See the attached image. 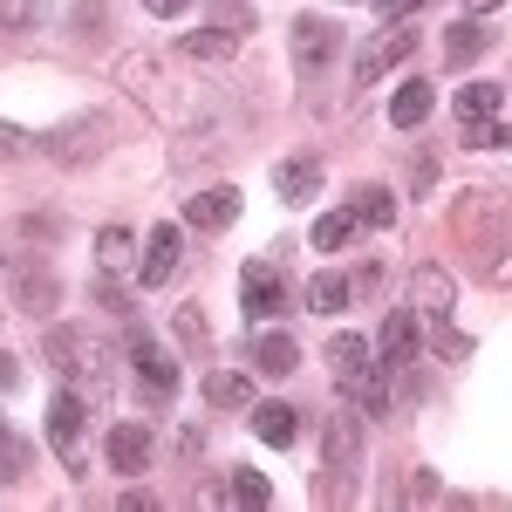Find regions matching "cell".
Here are the masks:
<instances>
[{
	"mask_svg": "<svg viewBox=\"0 0 512 512\" xmlns=\"http://www.w3.org/2000/svg\"><path fill=\"white\" fill-rule=\"evenodd\" d=\"M117 82L164 123V130H205L219 117L212 82H198L192 69H178V55H123Z\"/></svg>",
	"mask_w": 512,
	"mask_h": 512,
	"instance_id": "cell-1",
	"label": "cell"
},
{
	"mask_svg": "<svg viewBox=\"0 0 512 512\" xmlns=\"http://www.w3.org/2000/svg\"><path fill=\"white\" fill-rule=\"evenodd\" d=\"M451 233L465 253H478V280L492 287H512V198L506 192H465L458 212H451Z\"/></svg>",
	"mask_w": 512,
	"mask_h": 512,
	"instance_id": "cell-2",
	"label": "cell"
},
{
	"mask_svg": "<svg viewBox=\"0 0 512 512\" xmlns=\"http://www.w3.org/2000/svg\"><path fill=\"white\" fill-rule=\"evenodd\" d=\"M48 362H55L89 403H103V396L117 390V349H110L103 335H89V328H48Z\"/></svg>",
	"mask_w": 512,
	"mask_h": 512,
	"instance_id": "cell-3",
	"label": "cell"
},
{
	"mask_svg": "<svg viewBox=\"0 0 512 512\" xmlns=\"http://www.w3.org/2000/svg\"><path fill=\"white\" fill-rule=\"evenodd\" d=\"M82 437H89V396L82 390H62L48 403V444H55V458L82 472Z\"/></svg>",
	"mask_w": 512,
	"mask_h": 512,
	"instance_id": "cell-4",
	"label": "cell"
},
{
	"mask_svg": "<svg viewBox=\"0 0 512 512\" xmlns=\"http://www.w3.org/2000/svg\"><path fill=\"white\" fill-rule=\"evenodd\" d=\"M328 62H342V28L321 21V14H301L294 21V69L301 76H321Z\"/></svg>",
	"mask_w": 512,
	"mask_h": 512,
	"instance_id": "cell-5",
	"label": "cell"
},
{
	"mask_svg": "<svg viewBox=\"0 0 512 512\" xmlns=\"http://www.w3.org/2000/svg\"><path fill=\"white\" fill-rule=\"evenodd\" d=\"M239 294H246V315L253 321L287 315V274H280L274 260H253V267L239 274Z\"/></svg>",
	"mask_w": 512,
	"mask_h": 512,
	"instance_id": "cell-6",
	"label": "cell"
},
{
	"mask_svg": "<svg viewBox=\"0 0 512 512\" xmlns=\"http://www.w3.org/2000/svg\"><path fill=\"white\" fill-rule=\"evenodd\" d=\"M178 260H185V233H178V226H158V233L144 239L137 280H144V287H171V280H178Z\"/></svg>",
	"mask_w": 512,
	"mask_h": 512,
	"instance_id": "cell-7",
	"label": "cell"
},
{
	"mask_svg": "<svg viewBox=\"0 0 512 512\" xmlns=\"http://www.w3.org/2000/svg\"><path fill=\"white\" fill-rule=\"evenodd\" d=\"M48 151H55L62 164H89V158H103V151H110V123H103V117L62 123V130L48 137Z\"/></svg>",
	"mask_w": 512,
	"mask_h": 512,
	"instance_id": "cell-8",
	"label": "cell"
},
{
	"mask_svg": "<svg viewBox=\"0 0 512 512\" xmlns=\"http://www.w3.org/2000/svg\"><path fill=\"white\" fill-rule=\"evenodd\" d=\"M355 465H362V417L335 410V417H328V472H342V492H349Z\"/></svg>",
	"mask_w": 512,
	"mask_h": 512,
	"instance_id": "cell-9",
	"label": "cell"
},
{
	"mask_svg": "<svg viewBox=\"0 0 512 512\" xmlns=\"http://www.w3.org/2000/svg\"><path fill=\"white\" fill-rule=\"evenodd\" d=\"M410 55H417V35H410L403 21H390V28H383V41H376V48H369V55L355 62V82H376L383 69H396V62H410Z\"/></svg>",
	"mask_w": 512,
	"mask_h": 512,
	"instance_id": "cell-10",
	"label": "cell"
},
{
	"mask_svg": "<svg viewBox=\"0 0 512 512\" xmlns=\"http://www.w3.org/2000/svg\"><path fill=\"white\" fill-rule=\"evenodd\" d=\"M185 219H192L198 233H226L239 219V185H212V192H198L192 205H185Z\"/></svg>",
	"mask_w": 512,
	"mask_h": 512,
	"instance_id": "cell-11",
	"label": "cell"
},
{
	"mask_svg": "<svg viewBox=\"0 0 512 512\" xmlns=\"http://www.w3.org/2000/svg\"><path fill=\"white\" fill-rule=\"evenodd\" d=\"M451 301H458L451 274H444V267H417V280H410V308L431 315V321H451Z\"/></svg>",
	"mask_w": 512,
	"mask_h": 512,
	"instance_id": "cell-12",
	"label": "cell"
},
{
	"mask_svg": "<svg viewBox=\"0 0 512 512\" xmlns=\"http://www.w3.org/2000/svg\"><path fill=\"white\" fill-rule=\"evenodd\" d=\"M130 369H137V376H144V383H151L158 396L171 390V383H178V355L158 349L151 335H130Z\"/></svg>",
	"mask_w": 512,
	"mask_h": 512,
	"instance_id": "cell-13",
	"label": "cell"
},
{
	"mask_svg": "<svg viewBox=\"0 0 512 512\" xmlns=\"http://www.w3.org/2000/svg\"><path fill=\"white\" fill-rule=\"evenodd\" d=\"M431 110H437V89H431V82L403 76V82L390 89V123H396V130H417V123L431 117Z\"/></svg>",
	"mask_w": 512,
	"mask_h": 512,
	"instance_id": "cell-14",
	"label": "cell"
},
{
	"mask_svg": "<svg viewBox=\"0 0 512 512\" xmlns=\"http://www.w3.org/2000/svg\"><path fill=\"white\" fill-rule=\"evenodd\" d=\"M376 349H383V369H403L410 355H417V308H396L390 321H383V335H376Z\"/></svg>",
	"mask_w": 512,
	"mask_h": 512,
	"instance_id": "cell-15",
	"label": "cell"
},
{
	"mask_svg": "<svg viewBox=\"0 0 512 512\" xmlns=\"http://www.w3.org/2000/svg\"><path fill=\"white\" fill-rule=\"evenodd\" d=\"M499 110H506V82H465L451 96V117L458 123H492Z\"/></svg>",
	"mask_w": 512,
	"mask_h": 512,
	"instance_id": "cell-16",
	"label": "cell"
},
{
	"mask_svg": "<svg viewBox=\"0 0 512 512\" xmlns=\"http://www.w3.org/2000/svg\"><path fill=\"white\" fill-rule=\"evenodd\" d=\"M110 465H117L123 478L144 472V465H151V431H144V424H117V431H110Z\"/></svg>",
	"mask_w": 512,
	"mask_h": 512,
	"instance_id": "cell-17",
	"label": "cell"
},
{
	"mask_svg": "<svg viewBox=\"0 0 512 512\" xmlns=\"http://www.w3.org/2000/svg\"><path fill=\"white\" fill-rule=\"evenodd\" d=\"M274 192L287 198V205L315 198V192H321V164H315V158H287V164H274Z\"/></svg>",
	"mask_w": 512,
	"mask_h": 512,
	"instance_id": "cell-18",
	"label": "cell"
},
{
	"mask_svg": "<svg viewBox=\"0 0 512 512\" xmlns=\"http://www.w3.org/2000/svg\"><path fill=\"white\" fill-rule=\"evenodd\" d=\"M14 308L21 315H55L62 308V287L48 274H14Z\"/></svg>",
	"mask_w": 512,
	"mask_h": 512,
	"instance_id": "cell-19",
	"label": "cell"
},
{
	"mask_svg": "<svg viewBox=\"0 0 512 512\" xmlns=\"http://www.w3.org/2000/svg\"><path fill=\"white\" fill-rule=\"evenodd\" d=\"M485 48H492V35H485L478 21H451V28H444V62H451V69H465V62H478Z\"/></svg>",
	"mask_w": 512,
	"mask_h": 512,
	"instance_id": "cell-20",
	"label": "cell"
},
{
	"mask_svg": "<svg viewBox=\"0 0 512 512\" xmlns=\"http://www.w3.org/2000/svg\"><path fill=\"white\" fill-rule=\"evenodd\" d=\"M253 369H260V376H294V369H301L294 335H260V342H253Z\"/></svg>",
	"mask_w": 512,
	"mask_h": 512,
	"instance_id": "cell-21",
	"label": "cell"
},
{
	"mask_svg": "<svg viewBox=\"0 0 512 512\" xmlns=\"http://www.w3.org/2000/svg\"><path fill=\"white\" fill-rule=\"evenodd\" d=\"M253 437H260V444H294V437H301V410L260 403V410H253Z\"/></svg>",
	"mask_w": 512,
	"mask_h": 512,
	"instance_id": "cell-22",
	"label": "cell"
},
{
	"mask_svg": "<svg viewBox=\"0 0 512 512\" xmlns=\"http://www.w3.org/2000/svg\"><path fill=\"white\" fill-rule=\"evenodd\" d=\"M178 55H192V62H233L239 35H226V28H198V35H178Z\"/></svg>",
	"mask_w": 512,
	"mask_h": 512,
	"instance_id": "cell-23",
	"label": "cell"
},
{
	"mask_svg": "<svg viewBox=\"0 0 512 512\" xmlns=\"http://www.w3.org/2000/svg\"><path fill=\"white\" fill-rule=\"evenodd\" d=\"M328 369H335V383H355V376H362V369H369V342H362V335H349V328H342V335H335V342H328Z\"/></svg>",
	"mask_w": 512,
	"mask_h": 512,
	"instance_id": "cell-24",
	"label": "cell"
},
{
	"mask_svg": "<svg viewBox=\"0 0 512 512\" xmlns=\"http://www.w3.org/2000/svg\"><path fill=\"white\" fill-rule=\"evenodd\" d=\"M205 403H212V410H246V403H253V383H246L239 369H212V376H205Z\"/></svg>",
	"mask_w": 512,
	"mask_h": 512,
	"instance_id": "cell-25",
	"label": "cell"
},
{
	"mask_svg": "<svg viewBox=\"0 0 512 512\" xmlns=\"http://www.w3.org/2000/svg\"><path fill=\"white\" fill-rule=\"evenodd\" d=\"M355 226H362V219H355L349 205H342V212H321V219H315V233H308V239H315V253H342V246L355 239Z\"/></svg>",
	"mask_w": 512,
	"mask_h": 512,
	"instance_id": "cell-26",
	"label": "cell"
},
{
	"mask_svg": "<svg viewBox=\"0 0 512 512\" xmlns=\"http://www.w3.org/2000/svg\"><path fill=\"white\" fill-rule=\"evenodd\" d=\"M349 212L362 219V226H396V192H390V185H362Z\"/></svg>",
	"mask_w": 512,
	"mask_h": 512,
	"instance_id": "cell-27",
	"label": "cell"
},
{
	"mask_svg": "<svg viewBox=\"0 0 512 512\" xmlns=\"http://www.w3.org/2000/svg\"><path fill=\"white\" fill-rule=\"evenodd\" d=\"M96 260H103V274L130 267V260H137V233H130V226H103V233H96Z\"/></svg>",
	"mask_w": 512,
	"mask_h": 512,
	"instance_id": "cell-28",
	"label": "cell"
},
{
	"mask_svg": "<svg viewBox=\"0 0 512 512\" xmlns=\"http://www.w3.org/2000/svg\"><path fill=\"white\" fill-rule=\"evenodd\" d=\"M349 294H355V280H349V274H315V287H308L315 315H342V308H349Z\"/></svg>",
	"mask_w": 512,
	"mask_h": 512,
	"instance_id": "cell-29",
	"label": "cell"
},
{
	"mask_svg": "<svg viewBox=\"0 0 512 512\" xmlns=\"http://www.w3.org/2000/svg\"><path fill=\"white\" fill-rule=\"evenodd\" d=\"M226 492H233L239 506H274V485H267V472H246V465H233V485H226Z\"/></svg>",
	"mask_w": 512,
	"mask_h": 512,
	"instance_id": "cell-30",
	"label": "cell"
},
{
	"mask_svg": "<svg viewBox=\"0 0 512 512\" xmlns=\"http://www.w3.org/2000/svg\"><path fill=\"white\" fill-rule=\"evenodd\" d=\"M28 458H35V451H28L21 437H14V431H0V485H14V478L28 472Z\"/></svg>",
	"mask_w": 512,
	"mask_h": 512,
	"instance_id": "cell-31",
	"label": "cell"
},
{
	"mask_svg": "<svg viewBox=\"0 0 512 512\" xmlns=\"http://www.w3.org/2000/svg\"><path fill=\"white\" fill-rule=\"evenodd\" d=\"M431 349L444 355V362H458V355H472V335H458L451 321H437V335H431Z\"/></svg>",
	"mask_w": 512,
	"mask_h": 512,
	"instance_id": "cell-32",
	"label": "cell"
},
{
	"mask_svg": "<svg viewBox=\"0 0 512 512\" xmlns=\"http://www.w3.org/2000/svg\"><path fill=\"white\" fill-rule=\"evenodd\" d=\"M35 21V0H0V28L14 35V28H28Z\"/></svg>",
	"mask_w": 512,
	"mask_h": 512,
	"instance_id": "cell-33",
	"label": "cell"
},
{
	"mask_svg": "<svg viewBox=\"0 0 512 512\" xmlns=\"http://www.w3.org/2000/svg\"><path fill=\"white\" fill-rule=\"evenodd\" d=\"M28 151V130H14V123H0V164L7 158H21Z\"/></svg>",
	"mask_w": 512,
	"mask_h": 512,
	"instance_id": "cell-34",
	"label": "cell"
},
{
	"mask_svg": "<svg viewBox=\"0 0 512 512\" xmlns=\"http://www.w3.org/2000/svg\"><path fill=\"white\" fill-rule=\"evenodd\" d=\"M376 14H383V21H410V14H417V0H376Z\"/></svg>",
	"mask_w": 512,
	"mask_h": 512,
	"instance_id": "cell-35",
	"label": "cell"
},
{
	"mask_svg": "<svg viewBox=\"0 0 512 512\" xmlns=\"http://www.w3.org/2000/svg\"><path fill=\"white\" fill-rule=\"evenodd\" d=\"M185 7H192V0H144V14H158V21H178Z\"/></svg>",
	"mask_w": 512,
	"mask_h": 512,
	"instance_id": "cell-36",
	"label": "cell"
},
{
	"mask_svg": "<svg viewBox=\"0 0 512 512\" xmlns=\"http://www.w3.org/2000/svg\"><path fill=\"white\" fill-rule=\"evenodd\" d=\"M123 506H130V512H158V499H151L144 485H130V492H123Z\"/></svg>",
	"mask_w": 512,
	"mask_h": 512,
	"instance_id": "cell-37",
	"label": "cell"
},
{
	"mask_svg": "<svg viewBox=\"0 0 512 512\" xmlns=\"http://www.w3.org/2000/svg\"><path fill=\"white\" fill-rule=\"evenodd\" d=\"M0 390H21V369H14V355H0Z\"/></svg>",
	"mask_w": 512,
	"mask_h": 512,
	"instance_id": "cell-38",
	"label": "cell"
},
{
	"mask_svg": "<svg viewBox=\"0 0 512 512\" xmlns=\"http://www.w3.org/2000/svg\"><path fill=\"white\" fill-rule=\"evenodd\" d=\"M465 7H472V14H492V7H506V0H465Z\"/></svg>",
	"mask_w": 512,
	"mask_h": 512,
	"instance_id": "cell-39",
	"label": "cell"
},
{
	"mask_svg": "<svg viewBox=\"0 0 512 512\" xmlns=\"http://www.w3.org/2000/svg\"><path fill=\"white\" fill-rule=\"evenodd\" d=\"M0 267H7V260H0Z\"/></svg>",
	"mask_w": 512,
	"mask_h": 512,
	"instance_id": "cell-40",
	"label": "cell"
},
{
	"mask_svg": "<svg viewBox=\"0 0 512 512\" xmlns=\"http://www.w3.org/2000/svg\"><path fill=\"white\" fill-rule=\"evenodd\" d=\"M0 431H7V424H0Z\"/></svg>",
	"mask_w": 512,
	"mask_h": 512,
	"instance_id": "cell-41",
	"label": "cell"
}]
</instances>
